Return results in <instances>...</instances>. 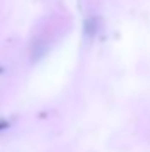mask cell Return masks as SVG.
<instances>
[{"label": "cell", "mask_w": 150, "mask_h": 152, "mask_svg": "<svg viewBox=\"0 0 150 152\" xmlns=\"http://www.w3.org/2000/svg\"><path fill=\"white\" fill-rule=\"evenodd\" d=\"M2 71H4V69H2V67H0V73H2Z\"/></svg>", "instance_id": "obj_2"}, {"label": "cell", "mask_w": 150, "mask_h": 152, "mask_svg": "<svg viewBox=\"0 0 150 152\" xmlns=\"http://www.w3.org/2000/svg\"><path fill=\"white\" fill-rule=\"evenodd\" d=\"M7 127H9V122H7V120H2V118H0V133H2L4 129H7Z\"/></svg>", "instance_id": "obj_1"}]
</instances>
